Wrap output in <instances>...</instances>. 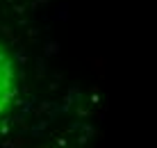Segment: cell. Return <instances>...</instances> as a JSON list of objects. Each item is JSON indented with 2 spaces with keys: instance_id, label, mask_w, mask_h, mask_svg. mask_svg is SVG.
Masks as SVG:
<instances>
[{
  "instance_id": "cell-1",
  "label": "cell",
  "mask_w": 157,
  "mask_h": 148,
  "mask_svg": "<svg viewBox=\"0 0 157 148\" xmlns=\"http://www.w3.org/2000/svg\"><path fill=\"white\" fill-rule=\"evenodd\" d=\"M16 98V68L7 53L0 48V125Z\"/></svg>"
}]
</instances>
